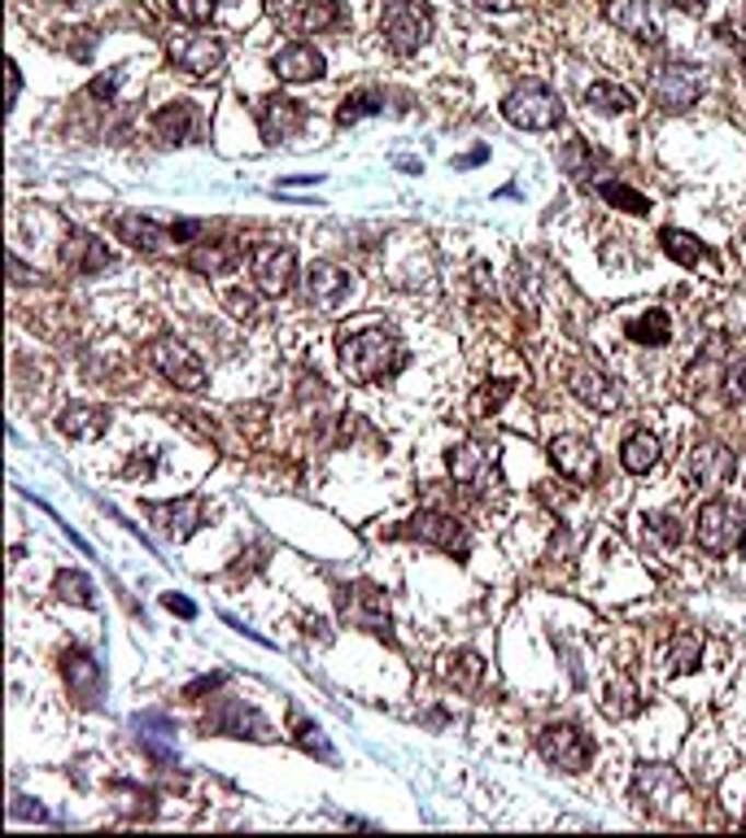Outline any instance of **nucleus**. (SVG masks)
<instances>
[{"label": "nucleus", "instance_id": "nucleus-21", "mask_svg": "<svg viewBox=\"0 0 746 838\" xmlns=\"http://www.w3.org/2000/svg\"><path fill=\"white\" fill-rule=\"evenodd\" d=\"M350 289H354V276H350L346 267H337V263H311V271H306V293H311V302H315L319 311H337V306L350 298Z\"/></svg>", "mask_w": 746, "mask_h": 838}, {"label": "nucleus", "instance_id": "nucleus-17", "mask_svg": "<svg viewBox=\"0 0 746 838\" xmlns=\"http://www.w3.org/2000/svg\"><path fill=\"white\" fill-rule=\"evenodd\" d=\"M681 778H677V769L673 765H638V773H633V795L651 808V813H664L673 800H681Z\"/></svg>", "mask_w": 746, "mask_h": 838}, {"label": "nucleus", "instance_id": "nucleus-47", "mask_svg": "<svg viewBox=\"0 0 746 838\" xmlns=\"http://www.w3.org/2000/svg\"><path fill=\"white\" fill-rule=\"evenodd\" d=\"M162 603H166V612H175V616H184V620H193V616H197V607H193L184 594H166Z\"/></svg>", "mask_w": 746, "mask_h": 838}, {"label": "nucleus", "instance_id": "nucleus-10", "mask_svg": "<svg viewBox=\"0 0 746 838\" xmlns=\"http://www.w3.org/2000/svg\"><path fill=\"white\" fill-rule=\"evenodd\" d=\"M249 271L267 298H284L293 289V276H298V254L289 245H258L249 258Z\"/></svg>", "mask_w": 746, "mask_h": 838}, {"label": "nucleus", "instance_id": "nucleus-32", "mask_svg": "<svg viewBox=\"0 0 746 838\" xmlns=\"http://www.w3.org/2000/svg\"><path fill=\"white\" fill-rule=\"evenodd\" d=\"M625 328H629V341H638V346H664V341L673 337V324H668L664 311H642V315L629 319Z\"/></svg>", "mask_w": 746, "mask_h": 838}, {"label": "nucleus", "instance_id": "nucleus-12", "mask_svg": "<svg viewBox=\"0 0 746 838\" xmlns=\"http://www.w3.org/2000/svg\"><path fill=\"white\" fill-rule=\"evenodd\" d=\"M546 454H550V463L559 467V476H568V480H576V485H590V480L598 476V450H594L585 437H576V432L555 437V441L546 445Z\"/></svg>", "mask_w": 746, "mask_h": 838}, {"label": "nucleus", "instance_id": "nucleus-16", "mask_svg": "<svg viewBox=\"0 0 746 838\" xmlns=\"http://www.w3.org/2000/svg\"><path fill=\"white\" fill-rule=\"evenodd\" d=\"M568 389H572V398L576 403H585L590 411H598V416H611V411H620V389L598 372V368H585V363H576V368H568Z\"/></svg>", "mask_w": 746, "mask_h": 838}, {"label": "nucleus", "instance_id": "nucleus-31", "mask_svg": "<svg viewBox=\"0 0 746 838\" xmlns=\"http://www.w3.org/2000/svg\"><path fill=\"white\" fill-rule=\"evenodd\" d=\"M480 677H485V660H480L476 651H458V655L445 660V682H450L454 690L471 695V690L480 686Z\"/></svg>", "mask_w": 746, "mask_h": 838}, {"label": "nucleus", "instance_id": "nucleus-3", "mask_svg": "<svg viewBox=\"0 0 746 838\" xmlns=\"http://www.w3.org/2000/svg\"><path fill=\"white\" fill-rule=\"evenodd\" d=\"M502 118H506L511 127H520V131H550V127L563 123V101L555 96V88L528 79V83H520V88L502 101Z\"/></svg>", "mask_w": 746, "mask_h": 838}, {"label": "nucleus", "instance_id": "nucleus-39", "mask_svg": "<svg viewBox=\"0 0 746 838\" xmlns=\"http://www.w3.org/2000/svg\"><path fill=\"white\" fill-rule=\"evenodd\" d=\"M511 394H515V385H511V381H485V385L476 389V398H471V416L476 419L493 416V411H498Z\"/></svg>", "mask_w": 746, "mask_h": 838}, {"label": "nucleus", "instance_id": "nucleus-35", "mask_svg": "<svg viewBox=\"0 0 746 838\" xmlns=\"http://www.w3.org/2000/svg\"><path fill=\"white\" fill-rule=\"evenodd\" d=\"M699 655H703V638H699V633H690V629L673 633V647H668L673 673H695V668H699Z\"/></svg>", "mask_w": 746, "mask_h": 838}, {"label": "nucleus", "instance_id": "nucleus-8", "mask_svg": "<svg viewBox=\"0 0 746 838\" xmlns=\"http://www.w3.org/2000/svg\"><path fill=\"white\" fill-rule=\"evenodd\" d=\"M341 616H346V625H354V629H368L375 638H388V629H393V620H388V594L372 585V581H359V585H350L346 594H341Z\"/></svg>", "mask_w": 746, "mask_h": 838}, {"label": "nucleus", "instance_id": "nucleus-46", "mask_svg": "<svg viewBox=\"0 0 746 838\" xmlns=\"http://www.w3.org/2000/svg\"><path fill=\"white\" fill-rule=\"evenodd\" d=\"M725 389H730V398H734V403H746V363L730 368V376H725Z\"/></svg>", "mask_w": 746, "mask_h": 838}, {"label": "nucleus", "instance_id": "nucleus-37", "mask_svg": "<svg viewBox=\"0 0 746 838\" xmlns=\"http://www.w3.org/2000/svg\"><path fill=\"white\" fill-rule=\"evenodd\" d=\"M603 712L607 717H616V721H625V717H633L638 712V686L633 682H611L607 686V695H603Z\"/></svg>", "mask_w": 746, "mask_h": 838}, {"label": "nucleus", "instance_id": "nucleus-45", "mask_svg": "<svg viewBox=\"0 0 746 838\" xmlns=\"http://www.w3.org/2000/svg\"><path fill=\"white\" fill-rule=\"evenodd\" d=\"M646 524H651V533H655V537H664L668 546H677V542H681V528H677V515H668V511L660 515V511H655V515H651Z\"/></svg>", "mask_w": 746, "mask_h": 838}, {"label": "nucleus", "instance_id": "nucleus-51", "mask_svg": "<svg viewBox=\"0 0 746 838\" xmlns=\"http://www.w3.org/2000/svg\"><path fill=\"white\" fill-rule=\"evenodd\" d=\"M673 9H681V13H703V0H668Z\"/></svg>", "mask_w": 746, "mask_h": 838}, {"label": "nucleus", "instance_id": "nucleus-4", "mask_svg": "<svg viewBox=\"0 0 746 838\" xmlns=\"http://www.w3.org/2000/svg\"><path fill=\"white\" fill-rule=\"evenodd\" d=\"M450 476L476 498H489L502 489V467H498V445L493 441H463L450 450Z\"/></svg>", "mask_w": 746, "mask_h": 838}, {"label": "nucleus", "instance_id": "nucleus-43", "mask_svg": "<svg viewBox=\"0 0 746 838\" xmlns=\"http://www.w3.org/2000/svg\"><path fill=\"white\" fill-rule=\"evenodd\" d=\"M223 306H228L236 319H254V315H258V298L245 293V289H228V293H223Z\"/></svg>", "mask_w": 746, "mask_h": 838}, {"label": "nucleus", "instance_id": "nucleus-40", "mask_svg": "<svg viewBox=\"0 0 746 838\" xmlns=\"http://www.w3.org/2000/svg\"><path fill=\"white\" fill-rule=\"evenodd\" d=\"M598 193H603V201H611L616 210H629V214H646V210H651V201H646L638 188H629V184H616V179H607Z\"/></svg>", "mask_w": 746, "mask_h": 838}, {"label": "nucleus", "instance_id": "nucleus-14", "mask_svg": "<svg viewBox=\"0 0 746 838\" xmlns=\"http://www.w3.org/2000/svg\"><path fill=\"white\" fill-rule=\"evenodd\" d=\"M271 13L293 31H328L341 22V0H271Z\"/></svg>", "mask_w": 746, "mask_h": 838}, {"label": "nucleus", "instance_id": "nucleus-2", "mask_svg": "<svg viewBox=\"0 0 746 838\" xmlns=\"http://www.w3.org/2000/svg\"><path fill=\"white\" fill-rule=\"evenodd\" d=\"M695 542L708 550V555H734L746 542V511L730 498H712L699 507V520H695Z\"/></svg>", "mask_w": 746, "mask_h": 838}, {"label": "nucleus", "instance_id": "nucleus-42", "mask_svg": "<svg viewBox=\"0 0 746 838\" xmlns=\"http://www.w3.org/2000/svg\"><path fill=\"white\" fill-rule=\"evenodd\" d=\"M298 743H302L311 756H319V760H333V747H328V738H324V730H319V725H311V721H298Z\"/></svg>", "mask_w": 746, "mask_h": 838}, {"label": "nucleus", "instance_id": "nucleus-27", "mask_svg": "<svg viewBox=\"0 0 746 838\" xmlns=\"http://www.w3.org/2000/svg\"><path fill=\"white\" fill-rule=\"evenodd\" d=\"M660 458H664V441H660L651 428H633V432L625 437V445H620V463H625V472H633V476H646Z\"/></svg>", "mask_w": 746, "mask_h": 838}, {"label": "nucleus", "instance_id": "nucleus-20", "mask_svg": "<svg viewBox=\"0 0 746 838\" xmlns=\"http://www.w3.org/2000/svg\"><path fill=\"white\" fill-rule=\"evenodd\" d=\"M271 70L284 79V83H315V79H324V70H328V61H324V53L315 48V44H284L276 57H271Z\"/></svg>", "mask_w": 746, "mask_h": 838}, {"label": "nucleus", "instance_id": "nucleus-49", "mask_svg": "<svg viewBox=\"0 0 746 838\" xmlns=\"http://www.w3.org/2000/svg\"><path fill=\"white\" fill-rule=\"evenodd\" d=\"M18 92H22V74H18V66L9 61V105L18 101Z\"/></svg>", "mask_w": 746, "mask_h": 838}, {"label": "nucleus", "instance_id": "nucleus-6", "mask_svg": "<svg viewBox=\"0 0 746 838\" xmlns=\"http://www.w3.org/2000/svg\"><path fill=\"white\" fill-rule=\"evenodd\" d=\"M537 752H541L546 765H555V769H563V773H585L590 760H594V743H590L576 725H568V721L546 725V730L537 734Z\"/></svg>", "mask_w": 746, "mask_h": 838}, {"label": "nucleus", "instance_id": "nucleus-33", "mask_svg": "<svg viewBox=\"0 0 746 838\" xmlns=\"http://www.w3.org/2000/svg\"><path fill=\"white\" fill-rule=\"evenodd\" d=\"M585 101H590V109H598V114H629V109L638 105L633 92L620 88V83H594V88L585 92Z\"/></svg>", "mask_w": 746, "mask_h": 838}, {"label": "nucleus", "instance_id": "nucleus-50", "mask_svg": "<svg viewBox=\"0 0 746 838\" xmlns=\"http://www.w3.org/2000/svg\"><path fill=\"white\" fill-rule=\"evenodd\" d=\"M476 9H493V13H502V9H515V0H471Z\"/></svg>", "mask_w": 746, "mask_h": 838}, {"label": "nucleus", "instance_id": "nucleus-26", "mask_svg": "<svg viewBox=\"0 0 746 838\" xmlns=\"http://www.w3.org/2000/svg\"><path fill=\"white\" fill-rule=\"evenodd\" d=\"M690 476L703 485V489H721L730 476H734V454L721 445V441H699L690 450Z\"/></svg>", "mask_w": 746, "mask_h": 838}, {"label": "nucleus", "instance_id": "nucleus-22", "mask_svg": "<svg viewBox=\"0 0 746 838\" xmlns=\"http://www.w3.org/2000/svg\"><path fill=\"white\" fill-rule=\"evenodd\" d=\"M114 232H118L127 245L144 249V254H171V249L179 245V232H175V228H158V223L144 219V214H118V219H114Z\"/></svg>", "mask_w": 746, "mask_h": 838}, {"label": "nucleus", "instance_id": "nucleus-1", "mask_svg": "<svg viewBox=\"0 0 746 838\" xmlns=\"http://www.w3.org/2000/svg\"><path fill=\"white\" fill-rule=\"evenodd\" d=\"M406 346L393 328L384 324H368V328H354L350 337H341V368L350 381L359 385H380V381H393L401 368H406Z\"/></svg>", "mask_w": 746, "mask_h": 838}, {"label": "nucleus", "instance_id": "nucleus-34", "mask_svg": "<svg viewBox=\"0 0 746 838\" xmlns=\"http://www.w3.org/2000/svg\"><path fill=\"white\" fill-rule=\"evenodd\" d=\"M236 263H241V258H236L228 245H197V249L188 254V267L201 271V276H228Z\"/></svg>", "mask_w": 746, "mask_h": 838}, {"label": "nucleus", "instance_id": "nucleus-23", "mask_svg": "<svg viewBox=\"0 0 746 838\" xmlns=\"http://www.w3.org/2000/svg\"><path fill=\"white\" fill-rule=\"evenodd\" d=\"M61 263H66L74 276H96V271H105L114 258H109V249H105L101 236H92V232H83V228H70V232H66V245H61Z\"/></svg>", "mask_w": 746, "mask_h": 838}, {"label": "nucleus", "instance_id": "nucleus-9", "mask_svg": "<svg viewBox=\"0 0 746 838\" xmlns=\"http://www.w3.org/2000/svg\"><path fill=\"white\" fill-rule=\"evenodd\" d=\"M699 70L695 66H686V61H668V66H660L655 70V79H651V92H655V105L660 109H668V114H681V109H690L695 101H699Z\"/></svg>", "mask_w": 746, "mask_h": 838}, {"label": "nucleus", "instance_id": "nucleus-15", "mask_svg": "<svg viewBox=\"0 0 746 838\" xmlns=\"http://www.w3.org/2000/svg\"><path fill=\"white\" fill-rule=\"evenodd\" d=\"M171 57H175V66H179L184 74H193V79H210V74H219L228 48H223L219 35H188V39H179V44L171 48Z\"/></svg>", "mask_w": 746, "mask_h": 838}, {"label": "nucleus", "instance_id": "nucleus-29", "mask_svg": "<svg viewBox=\"0 0 746 838\" xmlns=\"http://www.w3.org/2000/svg\"><path fill=\"white\" fill-rule=\"evenodd\" d=\"M607 22L616 26V31H629L633 39H642V44H655V22H651V13H646V0H607Z\"/></svg>", "mask_w": 746, "mask_h": 838}, {"label": "nucleus", "instance_id": "nucleus-25", "mask_svg": "<svg viewBox=\"0 0 746 838\" xmlns=\"http://www.w3.org/2000/svg\"><path fill=\"white\" fill-rule=\"evenodd\" d=\"M153 131L166 140V144H188L197 131H201V109L197 101H171L153 114Z\"/></svg>", "mask_w": 746, "mask_h": 838}, {"label": "nucleus", "instance_id": "nucleus-38", "mask_svg": "<svg viewBox=\"0 0 746 838\" xmlns=\"http://www.w3.org/2000/svg\"><path fill=\"white\" fill-rule=\"evenodd\" d=\"M380 109H384V92H354V96H346V105L337 109V123H341V127H354L359 118L380 114Z\"/></svg>", "mask_w": 746, "mask_h": 838}, {"label": "nucleus", "instance_id": "nucleus-28", "mask_svg": "<svg viewBox=\"0 0 746 838\" xmlns=\"http://www.w3.org/2000/svg\"><path fill=\"white\" fill-rule=\"evenodd\" d=\"M57 428H61L66 437H74V441H96V437H105V428H109V411H105V407H92V403H74V407H66V411L57 416Z\"/></svg>", "mask_w": 746, "mask_h": 838}, {"label": "nucleus", "instance_id": "nucleus-19", "mask_svg": "<svg viewBox=\"0 0 746 838\" xmlns=\"http://www.w3.org/2000/svg\"><path fill=\"white\" fill-rule=\"evenodd\" d=\"M61 677H66L70 699H79L83 708H92L101 699V690H105V673L88 651H66L61 655Z\"/></svg>", "mask_w": 746, "mask_h": 838}, {"label": "nucleus", "instance_id": "nucleus-24", "mask_svg": "<svg viewBox=\"0 0 746 838\" xmlns=\"http://www.w3.org/2000/svg\"><path fill=\"white\" fill-rule=\"evenodd\" d=\"M206 734H228V738H267V721L245 708L241 699H223L219 712L206 717Z\"/></svg>", "mask_w": 746, "mask_h": 838}, {"label": "nucleus", "instance_id": "nucleus-48", "mask_svg": "<svg viewBox=\"0 0 746 838\" xmlns=\"http://www.w3.org/2000/svg\"><path fill=\"white\" fill-rule=\"evenodd\" d=\"M114 88H118V70H114L109 79H96V83H92V96H105V101H109V96H114Z\"/></svg>", "mask_w": 746, "mask_h": 838}, {"label": "nucleus", "instance_id": "nucleus-7", "mask_svg": "<svg viewBox=\"0 0 746 838\" xmlns=\"http://www.w3.org/2000/svg\"><path fill=\"white\" fill-rule=\"evenodd\" d=\"M149 363H153L175 389H184V394L206 389V368H201V359H197L179 337H158V341L149 346Z\"/></svg>", "mask_w": 746, "mask_h": 838}, {"label": "nucleus", "instance_id": "nucleus-52", "mask_svg": "<svg viewBox=\"0 0 746 838\" xmlns=\"http://www.w3.org/2000/svg\"><path fill=\"white\" fill-rule=\"evenodd\" d=\"M743 31H746V18H743Z\"/></svg>", "mask_w": 746, "mask_h": 838}, {"label": "nucleus", "instance_id": "nucleus-18", "mask_svg": "<svg viewBox=\"0 0 746 838\" xmlns=\"http://www.w3.org/2000/svg\"><path fill=\"white\" fill-rule=\"evenodd\" d=\"M149 520H153L171 542H184V537H193V533L206 524V507H201V498L153 502V507H149Z\"/></svg>", "mask_w": 746, "mask_h": 838}, {"label": "nucleus", "instance_id": "nucleus-36", "mask_svg": "<svg viewBox=\"0 0 746 838\" xmlns=\"http://www.w3.org/2000/svg\"><path fill=\"white\" fill-rule=\"evenodd\" d=\"M53 590H57V598H66V603H74V607H96L92 581H88L83 572H57Z\"/></svg>", "mask_w": 746, "mask_h": 838}, {"label": "nucleus", "instance_id": "nucleus-13", "mask_svg": "<svg viewBox=\"0 0 746 838\" xmlns=\"http://www.w3.org/2000/svg\"><path fill=\"white\" fill-rule=\"evenodd\" d=\"M258 127H263L267 144H284L306 127V105L293 96H263L258 101Z\"/></svg>", "mask_w": 746, "mask_h": 838}, {"label": "nucleus", "instance_id": "nucleus-5", "mask_svg": "<svg viewBox=\"0 0 746 838\" xmlns=\"http://www.w3.org/2000/svg\"><path fill=\"white\" fill-rule=\"evenodd\" d=\"M380 35L397 57H410V53H419L428 44L432 13L423 4H415V0H388L384 13H380Z\"/></svg>", "mask_w": 746, "mask_h": 838}, {"label": "nucleus", "instance_id": "nucleus-11", "mask_svg": "<svg viewBox=\"0 0 746 838\" xmlns=\"http://www.w3.org/2000/svg\"><path fill=\"white\" fill-rule=\"evenodd\" d=\"M410 537H419V542H428V546H436V550H445L454 559H467V550H471L463 520H454L445 511H419L410 520Z\"/></svg>", "mask_w": 746, "mask_h": 838}, {"label": "nucleus", "instance_id": "nucleus-41", "mask_svg": "<svg viewBox=\"0 0 746 838\" xmlns=\"http://www.w3.org/2000/svg\"><path fill=\"white\" fill-rule=\"evenodd\" d=\"M171 9H175V18H184L188 26H201V22L214 18L219 0H171Z\"/></svg>", "mask_w": 746, "mask_h": 838}, {"label": "nucleus", "instance_id": "nucleus-44", "mask_svg": "<svg viewBox=\"0 0 746 838\" xmlns=\"http://www.w3.org/2000/svg\"><path fill=\"white\" fill-rule=\"evenodd\" d=\"M590 162H594V153L585 149V140H572V144L563 149V166H568L572 175H590Z\"/></svg>", "mask_w": 746, "mask_h": 838}, {"label": "nucleus", "instance_id": "nucleus-30", "mask_svg": "<svg viewBox=\"0 0 746 838\" xmlns=\"http://www.w3.org/2000/svg\"><path fill=\"white\" fill-rule=\"evenodd\" d=\"M660 245H664V254L677 258L681 267H708V271H716V254H712L699 236H690V232L668 228V232H660Z\"/></svg>", "mask_w": 746, "mask_h": 838}]
</instances>
